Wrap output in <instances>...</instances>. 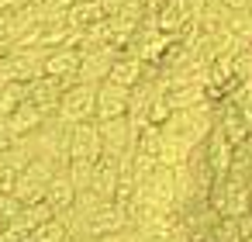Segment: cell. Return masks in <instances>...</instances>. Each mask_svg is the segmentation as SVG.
Here are the masks:
<instances>
[{
  "mask_svg": "<svg viewBox=\"0 0 252 242\" xmlns=\"http://www.w3.org/2000/svg\"><path fill=\"white\" fill-rule=\"evenodd\" d=\"M59 166H63V163H56V159H32V163L18 173V183H14L11 194H14L21 204H38V201H45L49 180L56 176Z\"/></svg>",
  "mask_w": 252,
  "mask_h": 242,
  "instance_id": "6da1fadb",
  "label": "cell"
},
{
  "mask_svg": "<svg viewBox=\"0 0 252 242\" xmlns=\"http://www.w3.org/2000/svg\"><path fill=\"white\" fill-rule=\"evenodd\" d=\"M56 118H63L66 125H80V121H97V87L94 83H73L66 87Z\"/></svg>",
  "mask_w": 252,
  "mask_h": 242,
  "instance_id": "7a4b0ae2",
  "label": "cell"
},
{
  "mask_svg": "<svg viewBox=\"0 0 252 242\" xmlns=\"http://www.w3.org/2000/svg\"><path fill=\"white\" fill-rule=\"evenodd\" d=\"M100 125V138H104V156L125 159L135 152L138 142V125L125 114V118H111V121H97Z\"/></svg>",
  "mask_w": 252,
  "mask_h": 242,
  "instance_id": "3957f363",
  "label": "cell"
},
{
  "mask_svg": "<svg viewBox=\"0 0 252 242\" xmlns=\"http://www.w3.org/2000/svg\"><path fill=\"white\" fill-rule=\"evenodd\" d=\"M104 156V138L97 121H80L69 132V163H97Z\"/></svg>",
  "mask_w": 252,
  "mask_h": 242,
  "instance_id": "277c9868",
  "label": "cell"
},
{
  "mask_svg": "<svg viewBox=\"0 0 252 242\" xmlns=\"http://www.w3.org/2000/svg\"><path fill=\"white\" fill-rule=\"evenodd\" d=\"M131 107V90L121 83L104 80L97 87V121H111V118H125Z\"/></svg>",
  "mask_w": 252,
  "mask_h": 242,
  "instance_id": "5b68a950",
  "label": "cell"
},
{
  "mask_svg": "<svg viewBox=\"0 0 252 242\" xmlns=\"http://www.w3.org/2000/svg\"><path fill=\"white\" fill-rule=\"evenodd\" d=\"M118 56H121V52L111 49V45H100V49L83 52V63H80L76 80H80V83H94V87H100V83L107 80V73H111V66H114Z\"/></svg>",
  "mask_w": 252,
  "mask_h": 242,
  "instance_id": "8992f818",
  "label": "cell"
},
{
  "mask_svg": "<svg viewBox=\"0 0 252 242\" xmlns=\"http://www.w3.org/2000/svg\"><path fill=\"white\" fill-rule=\"evenodd\" d=\"M80 63H83V52L76 45H59L45 56V76H56V80H66L69 87L76 83V73H80Z\"/></svg>",
  "mask_w": 252,
  "mask_h": 242,
  "instance_id": "52a82bcc",
  "label": "cell"
},
{
  "mask_svg": "<svg viewBox=\"0 0 252 242\" xmlns=\"http://www.w3.org/2000/svg\"><path fill=\"white\" fill-rule=\"evenodd\" d=\"M66 80H56V76H38V80H32L28 83V101L35 104V107H42L49 118L59 111V101H63V94H66Z\"/></svg>",
  "mask_w": 252,
  "mask_h": 242,
  "instance_id": "ba28073f",
  "label": "cell"
},
{
  "mask_svg": "<svg viewBox=\"0 0 252 242\" xmlns=\"http://www.w3.org/2000/svg\"><path fill=\"white\" fill-rule=\"evenodd\" d=\"M76 194H80V187H76V180L69 176V166H59V170H56V176L49 180L45 201L52 204V211H56V214H63V211H69V207L76 204Z\"/></svg>",
  "mask_w": 252,
  "mask_h": 242,
  "instance_id": "9c48e42d",
  "label": "cell"
},
{
  "mask_svg": "<svg viewBox=\"0 0 252 242\" xmlns=\"http://www.w3.org/2000/svg\"><path fill=\"white\" fill-rule=\"evenodd\" d=\"M145 69H149V66H145L135 52H121V56L114 59V66H111L107 80H111V83H121V87L131 90V87H138V83L145 80Z\"/></svg>",
  "mask_w": 252,
  "mask_h": 242,
  "instance_id": "30bf717a",
  "label": "cell"
},
{
  "mask_svg": "<svg viewBox=\"0 0 252 242\" xmlns=\"http://www.w3.org/2000/svg\"><path fill=\"white\" fill-rule=\"evenodd\" d=\"M45 121H49V114H45L42 107H35L32 101H25V104L7 118V125H11V132H14L18 138H25V135H32V132H38Z\"/></svg>",
  "mask_w": 252,
  "mask_h": 242,
  "instance_id": "8fae6325",
  "label": "cell"
},
{
  "mask_svg": "<svg viewBox=\"0 0 252 242\" xmlns=\"http://www.w3.org/2000/svg\"><path fill=\"white\" fill-rule=\"evenodd\" d=\"M28 101V83H0V118H11Z\"/></svg>",
  "mask_w": 252,
  "mask_h": 242,
  "instance_id": "7c38bea8",
  "label": "cell"
},
{
  "mask_svg": "<svg viewBox=\"0 0 252 242\" xmlns=\"http://www.w3.org/2000/svg\"><path fill=\"white\" fill-rule=\"evenodd\" d=\"M18 173H21V170H14V166L7 163V156L0 152V194H11V190H14V183H18Z\"/></svg>",
  "mask_w": 252,
  "mask_h": 242,
  "instance_id": "4fadbf2b",
  "label": "cell"
},
{
  "mask_svg": "<svg viewBox=\"0 0 252 242\" xmlns=\"http://www.w3.org/2000/svg\"><path fill=\"white\" fill-rule=\"evenodd\" d=\"M18 142V135L11 132V125H7V118H0V152H7L11 145Z\"/></svg>",
  "mask_w": 252,
  "mask_h": 242,
  "instance_id": "5bb4252c",
  "label": "cell"
}]
</instances>
